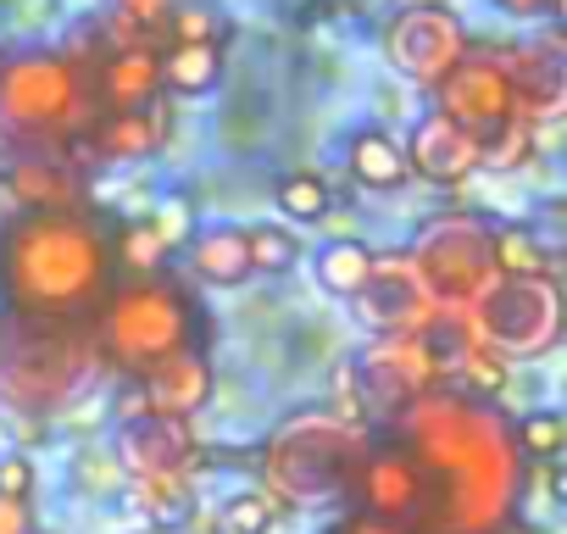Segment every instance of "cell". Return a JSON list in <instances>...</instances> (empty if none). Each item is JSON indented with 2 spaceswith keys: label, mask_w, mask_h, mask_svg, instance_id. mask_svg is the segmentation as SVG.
<instances>
[{
  "label": "cell",
  "mask_w": 567,
  "mask_h": 534,
  "mask_svg": "<svg viewBox=\"0 0 567 534\" xmlns=\"http://www.w3.org/2000/svg\"><path fill=\"white\" fill-rule=\"evenodd\" d=\"M395 423L423 473V517L412 534H501L512 523L523 456L495 407L456 390H429Z\"/></svg>",
  "instance_id": "1"
},
{
  "label": "cell",
  "mask_w": 567,
  "mask_h": 534,
  "mask_svg": "<svg viewBox=\"0 0 567 534\" xmlns=\"http://www.w3.org/2000/svg\"><path fill=\"white\" fill-rule=\"evenodd\" d=\"M112 256L90 217L45 212L0 223V301L23 324H73L106 307Z\"/></svg>",
  "instance_id": "2"
},
{
  "label": "cell",
  "mask_w": 567,
  "mask_h": 534,
  "mask_svg": "<svg viewBox=\"0 0 567 534\" xmlns=\"http://www.w3.org/2000/svg\"><path fill=\"white\" fill-rule=\"evenodd\" d=\"M368 456V434L329 418L301 412L261 445V490L290 512V506H323L357 490Z\"/></svg>",
  "instance_id": "3"
},
{
  "label": "cell",
  "mask_w": 567,
  "mask_h": 534,
  "mask_svg": "<svg viewBox=\"0 0 567 534\" xmlns=\"http://www.w3.org/2000/svg\"><path fill=\"white\" fill-rule=\"evenodd\" d=\"M417 279L429 290V301L440 312H473L489 285L501 279L495 274V256H489V228L484 217L473 212H440L417 228V239L406 245Z\"/></svg>",
  "instance_id": "4"
},
{
  "label": "cell",
  "mask_w": 567,
  "mask_h": 534,
  "mask_svg": "<svg viewBox=\"0 0 567 534\" xmlns=\"http://www.w3.org/2000/svg\"><path fill=\"white\" fill-rule=\"evenodd\" d=\"M101 340L123 368L145 373L151 362H162L195 340V307L184 301V290H173L162 279H134L117 296H106Z\"/></svg>",
  "instance_id": "5"
},
{
  "label": "cell",
  "mask_w": 567,
  "mask_h": 534,
  "mask_svg": "<svg viewBox=\"0 0 567 534\" xmlns=\"http://www.w3.org/2000/svg\"><path fill=\"white\" fill-rule=\"evenodd\" d=\"M84 117V79L56 51L0 57V134H62Z\"/></svg>",
  "instance_id": "6"
},
{
  "label": "cell",
  "mask_w": 567,
  "mask_h": 534,
  "mask_svg": "<svg viewBox=\"0 0 567 534\" xmlns=\"http://www.w3.org/2000/svg\"><path fill=\"white\" fill-rule=\"evenodd\" d=\"M484 351L506 357H545L561 335V296L550 279H495L489 296L467 312Z\"/></svg>",
  "instance_id": "7"
},
{
  "label": "cell",
  "mask_w": 567,
  "mask_h": 534,
  "mask_svg": "<svg viewBox=\"0 0 567 534\" xmlns=\"http://www.w3.org/2000/svg\"><path fill=\"white\" fill-rule=\"evenodd\" d=\"M462 57H467V29L440 0H412L384 29V62L423 90H434Z\"/></svg>",
  "instance_id": "8"
},
{
  "label": "cell",
  "mask_w": 567,
  "mask_h": 534,
  "mask_svg": "<svg viewBox=\"0 0 567 534\" xmlns=\"http://www.w3.org/2000/svg\"><path fill=\"white\" fill-rule=\"evenodd\" d=\"M351 373H357L362 407L373 401V407H384V412H395V418H401L417 396L440 390V368H434L423 335H384V340H373V346L351 362Z\"/></svg>",
  "instance_id": "9"
},
{
  "label": "cell",
  "mask_w": 567,
  "mask_h": 534,
  "mask_svg": "<svg viewBox=\"0 0 567 534\" xmlns=\"http://www.w3.org/2000/svg\"><path fill=\"white\" fill-rule=\"evenodd\" d=\"M351 307H357V324H362L373 340H384V335H417V329L440 312V307L429 301L423 279H417L406 245L373 256V274H368V285H362V296H357Z\"/></svg>",
  "instance_id": "10"
},
{
  "label": "cell",
  "mask_w": 567,
  "mask_h": 534,
  "mask_svg": "<svg viewBox=\"0 0 567 534\" xmlns=\"http://www.w3.org/2000/svg\"><path fill=\"white\" fill-rule=\"evenodd\" d=\"M434 112H445L456 129H467L473 140H484V134H495L501 123H512L517 117V101H512V84H506V68H501V57L495 51H484V57H462L440 84H434Z\"/></svg>",
  "instance_id": "11"
},
{
  "label": "cell",
  "mask_w": 567,
  "mask_h": 534,
  "mask_svg": "<svg viewBox=\"0 0 567 534\" xmlns=\"http://www.w3.org/2000/svg\"><path fill=\"white\" fill-rule=\"evenodd\" d=\"M351 495H357V512H368L379 523L417 528V517H423V473L406 456V445H368Z\"/></svg>",
  "instance_id": "12"
},
{
  "label": "cell",
  "mask_w": 567,
  "mask_h": 534,
  "mask_svg": "<svg viewBox=\"0 0 567 534\" xmlns=\"http://www.w3.org/2000/svg\"><path fill=\"white\" fill-rule=\"evenodd\" d=\"M401 151H406V173H417L429 184H445V189L467 184L478 173V140L467 129H456L445 112H423Z\"/></svg>",
  "instance_id": "13"
},
{
  "label": "cell",
  "mask_w": 567,
  "mask_h": 534,
  "mask_svg": "<svg viewBox=\"0 0 567 534\" xmlns=\"http://www.w3.org/2000/svg\"><path fill=\"white\" fill-rule=\"evenodd\" d=\"M140 401H145V412H156V418L189 423V418L212 401V362H206L195 346H184V351L151 362V368L140 373Z\"/></svg>",
  "instance_id": "14"
},
{
  "label": "cell",
  "mask_w": 567,
  "mask_h": 534,
  "mask_svg": "<svg viewBox=\"0 0 567 534\" xmlns=\"http://www.w3.org/2000/svg\"><path fill=\"white\" fill-rule=\"evenodd\" d=\"M195 456L189 423L178 418H156V412H134L117 429V462L128 468V479H151V473H184Z\"/></svg>",
  "instance_id": "15"
},
{
  "label": "cell",
  "mask_w": 567,
  "mask_h": 534,
  "mask_svg": "<svg viewBox=\"0 0 567 534\" xmlns=\"http://www.w3.org/2000/svg\"><path fill=\"white\" fill-rule=\"evenodd\" d=\"M495 57H501V68H506V84H512L517 117L539 123V117H556V112H561L567 73H561L556 45H523V51H495Z\"/></svg>",
  "instance_id": "16"
},
{
  "label": "cell",
  "mask_w": 567,
  "mask_h": 534,
  "mask_svg": "<svg viewBox=\"0 0 567 534\" xmlns=\"http://www.w3.org/2000/svg\"><path fill=\"white\" fill-rule=\"evenodd\" d=\"M0 189H7L12 212L23 217H45V212H79V178L45 156H18L12 173L0 178Z\"/></svg>",
  "instance_id": "17"
},
{
  "label": "cell",
  "mask_w": 567,
  "mask_h": 534,
  "mask_svg": "<svg viewBox=\"0 0 567 534\" xmlns=\"http://www.w3.org/2000/svg\"><path fill=\"white\" fill-rule=\"evenodd\" d=\"M162 95V62L156 51H112L101 68V101L106 112H151Z\"/></svg>",
  "instance_id": "18"
},
{
  "label": "cell",
  "mask_w": 567,
  "mask_h": 534,
  "mask_svg": "<svg viewBox=\"0 0 567 534\" xmlns=\"http://www.w3.org/2000/svg\"><path fill=\"white\" fill-rule=\"evenodd\" d=\"M189 267H195V279H206V285H217V290L245 285V279H250L245 228H234V223L195 228V234H189Z\"/></svg>",
  "instance_id": "19"
},
{
  "label": "cell",
  "mask_w": 567,
  "mask_h": 534,
  "mask_svg": "<svg viewBox=\"0 0 567 534\" xmlns=\"http://www.w3.org/2000/svg\"><path fill=\"white\" fill-rule=\"evenodd\" d=\"M346 162H351V178L362 189H401L412 173H406V151L395 134L384 129H357L351 145H346Z\"/></svg>",
  "instance_id": "20"
},
{
  "label": "cell",
  "mask_w": 567,
  "mask_h": 534,
  "mask_svg": "<svg viewBox=\"0 0 567 534\" xmlns=\"http://www.w3.org/2000/svg\"><path fill=\"white\" fill-rule=\"evenodd\" d=\"M162 140H167V123L156 112H106L95 123V151L106 162H145L162 151Z\"/></svg>",
  "instance_id": "21"
},
{
  "label": "cell",
  "mask_w": 567,
  "mask_h": 534,
  "mask_svg": "<svg viewBox=\"0 0 567 534\" xmlns=\"http://www.w3.org/2000/svg\"><path fill=\"white\" fill-rule=\"evenodd\" d=\"M373 256H379V250L362 245V239H329V245L312 256V279H318L323 296L357 301L362 285H368V274H373Z\"/></svg>",
  "instance_id": "22"
},
{
  "label": "cell",
  "mask_w": 567,
  "mask_h": 534,
  "mask_svg": "<svg viewBox=\"0 0 567 534\" xmlns=\"http://www.w3.org/2000/svg\"><path fill=\"white\" fill-rule=\"evenodd\" d=\"M162 62V90L173 95H206L223 79V45L212 40H173V51H156Z\"/></svg>",
  "instance_id": "23"
},
{
  "label": "cell",
  "mask_w": 567,
  "mask_h": 534,
  "mask_svg": "<svg viewBox=\"0 0 567 534\" xmlns=\"http://www.w3.org/2000/svg\"><path fill=\"white\" fill-rule=\"evenodd\" d=\"M489 256H495V274L501 279H550V250L539 245L534 228H489Z\"/></svg>",
  "instance_id": "24"
},
{
  "label": "cell",
  "mask_w": 567,
  "mask_h": 534,
  "mask_svg": "<svg viewBox=\"0 0 567 534\" xmlns=\"http://www.w3.org/2000/svg\"><path fill=\"white\" fill-rule=\"evenodd\" d=\"M173 7H178V0H112L106 29H112L117 51H156L151 40H156V29H167Z\"/></svg>",
  "instance_id": "25"
},
{
  "label": "cell",
  "mask_w": 567,
  "mask_h": 534,
  "mask_svg": "<svg viewBox=\"0 0 567 534\" xmlns=\"http://www.w3.org/2000/svg\"><path fill=\"white\" fill-rule=\"evenodd\" d=\"M512 445H517V456L523 462H556L561 456V445H567V423H561V412H550V407H539V412H523L517 423H512Z\"/></svg>",
  "instance_id": "26"
},
{
  "label": "cell",
  "mask_w": 567,
  "mask_h": 534,
  "mask_svg": "<svg viewBox=\"0 0 567 534\" xmlns=\"http://www.w3.org/2000/svg\"><path fill=\"white\" fill-rule=\"evenodd\" d=\"M272 206L290 217V223H323L329 206H334V195H329V184L318 173H284L278 189H272Z\"/></svg>",
  "instance_id": "27"
},
{
  "label": "cell",
  "mask_w": 567,
  "mask_h": 534,
  "mask_svg": "<svg viewBox=\"0 0 567 534\" xmlns=\"http://www.w3.org/2000/svg\"><path fill=\"white\" fill-rule=\"evenodd\" d=\"M245 250H250V274H290V267L301 261V239L284 223H250Z\"/></svg>",
  "instance_id": "28"
},
{
  "label": "cell",
  "mask_w": 567,
  "mask_h": 534,
  "mask_svg": "<svg viewBox=\"0 0 567 534\" xmlns=\"http://www.w3.org/2000/svg\"><path fill=\"white\" fill-rule=\"evenodd\" d=\"M462 390L456 396H467V401H484V407H495L501 396H506V384H512V368L495 357V351H484V346H473L462 362H456V373H451Z\"/></svg>",
  "instance_id": "29"
},
{
  "label": "cell",
  "mask_w": 567,
  "mask_h": 534,
  "mask_svg": "<svg viewBox=\"0 0 567 534\" xmlns=\"http://www.w3.org/2000/svg\"><path fill=\"white\" fill-rule=\"evenodd\" d=\"M528 156H534V123L528 117H512V123H501L495 134L478 140V167H489V173H512Z\"/></svg>",
  "instance_id": "30"
},
{
  "label": "cell",
  "mask_w": 567,
  "mask_h": 534,
  "mask_svg": "<svg viewBox=\"0 0 567 534\" xmlns=\"http://www.w3.org/2000/svg\"><path fill=\"white\" fill-rule=\"evenodd\" d=\"M284 523V506L256 484V490H234L228 501H223V528L228 534H272Z\"/></svg>",
  "instance_id": "31"
},
{
  "label": "cell",
  "mask_w": 567,
  "mask_h": 534,
  "mask_svg": "<svg viewBox=\"0 0 567 534\" xmlns=\"http://www.w3.org/2000/svg\"><path fill=\"white\" fill-rule=\"evenodd\" d=\"M162 261H167V245L151 234V223H145V217H140V223H123V234H117V267H123V274L156 279Z\"/></svg>",
  "instance_id": "32"
},
{
  "label": "cell",
  "mask_w": 567,
  "mask_h": 534,
  "mask_svg": "<svg viewBox=\"0 0 567 534\" xmlns=\"http://www.w3.org/2000/svg\"><path fill=\"white\" fill-rule=\"evenodd\" d=\"M134 501L151 506L156 517H184L189 512V484H184V473H151V479H134Z\"/></svg>",
  "instance_id": "33"
},
{
  "label": "cell",
  "mask_w": 567,
  "mask_h": 534,
  "mask_svg": "<svg viewBox=\"0 0 567 534\" xmlns=\"http://www.w3.org/2000/svg\"><path fill=\"white\" fill-rule=\"evenodd\" d=\"M167 29H173V40H212V45H223V23H217L212 7H200V0H178V7L167 12Z\"/></svg>",
  "instance_id": "34"
},
{
  "label": "cell",
  "mask_w": 567,
  "mask_h": 534,
  "mask_svg": "<svg viewBox=\"0 0 567 534\" xmlns=\"http://www.w3.org/2000/svg\"><path fill=\"white\" fill-rule=\"evenodd\" d=\"M145 223H151V234H156L167 250H173V245H184V239L195 234V212H189V201H184V195H167Z\"/></svg>",
  "instance_id": "35"
},
{
  "label": "cell",
  "mask_w": 567,
  "mask_h": 534,
  "mask_svg": "<svg viewBox=\"0 0 567 534\" xmlns=\"http://www.w3.org/2000/svg\"><path fill=\"white\" fill-rule=\"evenodd\" d=\"M0 495L7 501H29L34 495V462L29 456H0Z\"/></svg>",
  "instance_id": "36"
},
{
  "label": "cell",
  "mask_w": 567,
  "mask_h": 534,
  "mask_svg": "<svg viewBox=\"0 0 567 534\" xmlns=\"http://www.w3.org/2000/svg\"><path fill=\"white\" fill-rule=\"evenodd\" d=\"M0 534H40L34 506H29V501H7V495H0Z\"/></svg>",
  "instance_id": "37"
},
{
  "label": "cell",
  "mask_w": 567,
  "mask_h": 534,
  "mask_svg": "<svg viewBox=\"0 0 567 534\" xmlns=\"http://www.w3.org/2000/svg\"><path fill=\"white\" fill-rule=\"evenodd\" d=\"M329 534H412V528H401V523H379V517H368V512H346Z\"/></svg>",
  "instance_id": "38"
},
{
  "label": "cell",
  "mask_w": 567,
  "mask_h": 534,
  "mask_svg": "<svg viewBox=\"0 0 567 534\" xmlns=\"http://www.w3.org/2000/svg\"><path fill=\"white\" fill-rule=\"evenodd\" d=\"M495 7H506V12H517V18H539V12L556 7V0H495Z\"/></svg>",
  "instance_id": "39"
},
{
  "label": "cell",
  "mask_w": 567,
  "mask_h": 534,
  "mask_svg": "<svg viewBox=\"0 0 567 534\" xmlns=\"http://www.w3.org/2000/svg\"><path fill=\"white\" fill-rule=\"evenodd\" d=\"M12 162H18V151H12V134H0V178L12 173Z\"/></svg>",
  "instance_id": "40"
},
{
  "label": "cell",
  "mask_w": 567,
  "mask_h": 534,
  "mask_svg": "<svg viewBox=\"0 0 567 534\" xmlns=\"http://www.w3.org/2000/svg\"><path fill=\"white\" fill-rule=\"evenodd\" d=\"M0 223H12V201H7V189H0Z\"/></svg>",
  "instance_id": "41"
},
{
  "label": "cell",
  "mask_w": 567,
  "mask_h": 534,
  "mask_svg": "<svg viewBox=\"0 0 567 534\" xmlns=\"http://www.w3.org/2000/svg\"><path fill=\"white\" fill-rule=\"evenodd\" d=\"M140 534H162V528H140Z\"/></svg>",
  "instance_id": "42"
}]
</instances>
